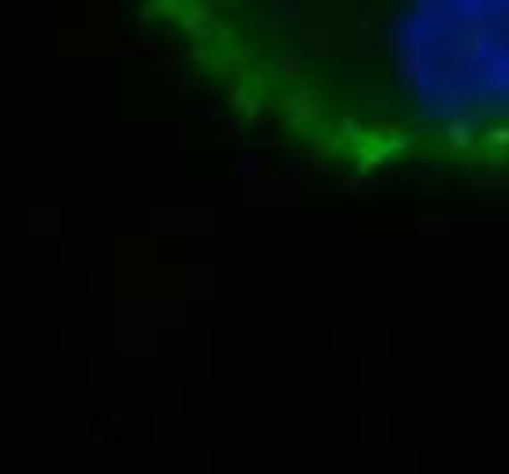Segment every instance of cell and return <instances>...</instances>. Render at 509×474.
<instances>
[{
  "label": "cell",
  "mask_w": 509,
  "mask_h": 474,
  "mask_svg": "<svg viewBox=\"0 0 509 474\" xmlns=\"http://www.w3.org/2000/svg\"><path fill=\"white\" fill-rule=\"evenodd\" d=\"M247 134L341 183H509V0H129Z\"/></svg>",
  "instance_id": "cell-1"
}]
</instances>
